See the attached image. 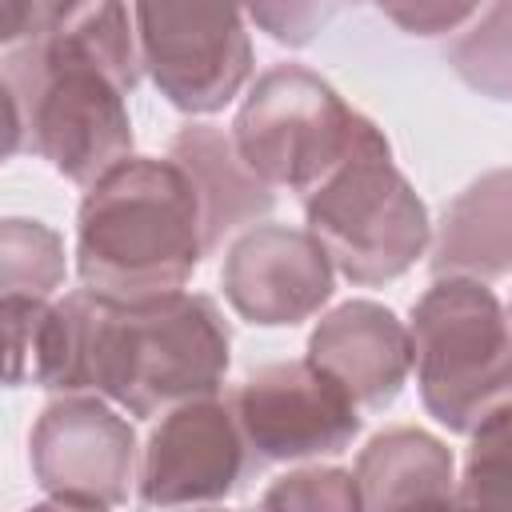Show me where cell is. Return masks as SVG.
Masks as SVG:
<instances>
[{
    "label": "cell",
    "instance_id": "obj_1",
    "mask_svg": "<svg viewBox=\"0 0 512 512\" xmlns=\"http://www.w3.org/2000/svg\"><path fill=\"white\" fill-rule=\"evenodd\" d=\"M0 308L12 388L92 392L128 416L216 396L232 360V332L204 292L112 300L76 288L56 304L4 296Z\"/></svg>",
    "mask_w": 512,
    "mask_h": 512
},
{
    "label": "cell",
    "instance_id": "obj_2",
    "mask_svg": "<svg viewBox=\"0 0 512 512\" xmlns=\"http://www.w3.org/2000/svg\"><path fill=\"white\" fill-rule=\"evenodd\" d=\"M124 4L0 0L4 152H36L72 184L92 188L132 156L128 96L140 40Z\"/></svg>",
    "mask_w": 512,
    "mask_h": 512
},
{
    "label": "cell",
    "instance_id": "obj_3",
    "mask_svg": "<svg viewBox=\"0 0 512 512\" xmlns=\"http://www.w3.org/2000/svg\"><path fill=\"white\" fill-rule=\"evenodd\" d=\"M204 256L196 184L168 156H128L80 200L76 272L96 296L140 300L180 292Z\"/></svg>",
    "mask_w": 512,
    "mask_h": 512
},
{
    "label": "cell",
    "instance_id": "obj_4",
    "mask_svg": "<svg viewBox=\"0 0 512 512\" xmlns=\"http://www.w3.org/2000/svg\"><path fill=\"white\" fill-rule=\"evenodd\" d=\"M408 332L420 400L448 432H472L512 404V316L484 280H432Z\"/></svg>",
    "mask_w": 512,
    "mask_h": 512
},
{
    "label": "cell",
    "instance_id": "obj_5",
    "mask_svg": "<svg viewBox=\"0 0 512 512\" xmlns=\"http://www.w3.org/2000/svg\"><path fill=\"white\" fill-rule=\"evenodd\" d=\"M308 232L324 244L336 272L352 284H384L404 276L428 248V208L396 168L380 128L304 196Z\"/></svg>",
    "mask_w": 512,
    "mask_h": 512
},
{
    "label": "cell",
    "instance_id": "obj_6",
    "mask_svg": "<svg viewBox=\"0 0 512 512\" xmlns=\"http://www.w3.org/2000/svg\"><path fill=\"white\" fill-rule=\"evenodd\" d=\"M372 128L376 124L324 76L304 64H276L248 88L232 120V144L268 188L308 196L368 140Z\"/></svg>",
    "mask_w": 512,
    "mask_h": 512
},
{
    "label": "cell",
    "instance_id": "obj_7",
    "mask_svg": "<svg viewBox=\"0 0 512 512\" xmlns=\"http://www.w3.org/2000/svg\"><path fill=\"white\" fill-rule=\"evenodd\" d=\"M140 64L160 96L188 112H220L252 76V40L232 4H136Z\"/></svg>",
    "mask_w": 512,
    "mask_h": 512
},
{
    "label": "cell",
    "instance_id": "obj_8",
    "mask_svg": "<svg viewBox=\"0 0 512 512\" xmlns=\"http://www.w3.org/2000/svg\"><path fill=\"white\" fill-rule=\"evenodd\" d=\"M228 404L256 464L336 456L360 432V404L308 356L248 372Z\"/></svg>",
    "mask_w": 512,
    "mask_h": 512
},
{
    "label": "cell",
    "instance_id": "obj_9",
    "mask_svg": "<svg viewBox=\"0 0 512 512\" xmlns=\"http://www.w3.org/2000/svg\"><path fill=\"white\" fill-rule=\"evenodd\" d=\"M28 456L36 484L52 500L112 508L128 500L136 480V432L104 396L92 392L52 400L28 432Z\"/></svg>",
    "mask_w": 512,
    "mask_h": 512
},
{
    "label": "cell",
    "instance_id": "obj_10",
    "mask_svg": "<svg viewBox=\"0 0 512 512\" xmlns=\"http://www.w3.org/2000/svg\"><path fill=\"white\" fill-rule=\"evenodd\" d=\"M248 468V444L228 400H188L152 428L136 492L144 508H196L216 504L240 488Z\"/></svg>",
    "mask_w": 512,
    "mask_h": 512
},
{
    "label": "cell",
    "instance_id": "obj_11",
    "mask_svg": "<svg viewBox=\"0 0 512 512\" xmlns=\"http://www.w3.org/2000/svg\"><path fill=\"white\" fill-rule=\"evenodd\" d=\"M332 272V256L308 228L256 224L232 240L220 284L236 316L260 328H284L328 304Z\"/></svg>",
    "mask_w": 512,
    "mask_h": 512
},
{
    "label": "cell",
    "instance_id": "obj_12",
    "mask_svg": "<svg viewBox=\"0 0 512 512\" xmlns=\"http://www.w3.org/2000/svg\"><path fill=\"white\" fill-rule=\"evenodd\" d=\"M308 360L360 408H388L412 372V332L376 300H344L312 328Z\"/></svg>",
    "mask_w": 512,
    "mask_h": 512
},
{
    "label": "cell",
    "instance_id": "obj_13",
    "mask_svg": "<svg viewBox=\"0 0 512 512\" xmlns=\"http://www.w3.org/2000/svg\"><path fill=\"white\" fill-rule=\"evenodd\" d=\"M364 512H456V460L424 428L376 432L356 456Z\"/></svg>",
    "mask_w": 512,
    "mask_h": 512
},
{
    "label": "cell",
    "instance_id": "obj_14",
    "mask_svg": "<svg viewBox=\"0 0 512 512\" xmlns=\"http://www.w3.org/2000/svg\"><path fill=\"white\" fill-rule=\"evenodd\" d=\"M432 272L496 280L512 272V168H492L456 192L432 240Z\"/></svg>",
    "mask_w": 512,
    "mask_h": 512
},
{
    "label": "cell",
    "instance_id": "obj_15",
    "mask_svg": "<svg viewBox=\"0 0 512 512\" xmlns=\"http://www.w3.org/2000/svg\"><path fill=\"white\" fill-rule=\"evenodd\" d=\"M168 160H176L188 180L196 184L200 212H204V240L208 252L224 244V236L240 232L244 224L272 212L276 192L240 160L228 132L212 124H188L172 136Z\"/></svg>",
    "mask_w": 512,
    "mask_h": 512
},
{
    "label": "cell",
    "instance_id": "obj_16",
    "mask_svg": "<svg viewBox=\"0 0 512 512\" xmlns=\"http://www.w3.org/2000/svg\"><path fill=\"white\" fill-rule=\"evenodd\" d=\"M452 72L488 100H512V0L484 4L448 44Z\"/></svg>",
    "mask_w": 512,
    "mask_h": 512
},
{
    "label": "cell",
    "instance_id": "obj_17",
    "mask_svg": "<svg viewBox=\"0 0 512 512\" xmlns=\"http://www.w3.org/2000/svg\"><path fill=\"white\" fill-rule=\"evenodd\" d=\"M468 436L456 512H512V404L488 412Z\"/></svg>",
    "mask_w": 512,
    "mask_h": 512
},
{
    "label": "cell",
    "instance_id": "obj_18",
    "mask_svg": "<svg viewBox=\"0 0 512 512\" xmlns=\"http://www.w3.org/2000/svg\"><path fill=\"white\" fill-rule=\"evenodd\" d=\"M64 284V240L24 216H8L0 224V288L4 296L48 300Z\"/></svg>",
    "mask_w": 512,
    "mask_h": 512
},
{
    "label": "cell",
    "instance_id": "obj_19",
    "mask_svg": "<svg viewBox=\"0 0 512 512\" xmlns=\"http://www.w3.org/2000/svg\"><path fill=\"white\" fill-rule=\"evenodd\" d=\"M256 512H364L356 472L332 464H308L272 480Z\"/></svg>",
    "mask_w": 512,
    "mask_h": 512
},
{
    "label": "cell",
    "instance_id": "obj_20",
    "mask_svg": "<svg viewBox=\"0 0 512 512\" xmlns=\"http://www.w3.org/2000/svg\"><path fill=\"white\" fill-rule=\"evenodd\" d=\"M476 12H480V4H416V8L388 4V8H384V16L396 20V24H400L404 32H412V36L460 32Z\"/></svg>",
    "mask_w": 512,
    "mask_h": 512
},
{
    "label": "cell",
    "instance_id": "obj_21",
    "mask_svg": "<svg viewBox=\"0 0 512 512\" xmlns=\"http://www.w3.org/2000/svg\"><path fill=\"white\" fill-rule=\"evenodd\" d=\"M332 8H312V4H292V8H252L248 16L256 24H264L272 32V40L280 44H308L316 24L328 16Z\"/></svg>",
    "mask_w": 512,
    "mask_h": 512
},
{
    "label": "cell",
    "instance_id": "obj_22",
    "mask_svg": "<svg viewBox=\"0 0 512 512\" xmlns=\"http://www.w3.org/2000/svg\"><path fill=\"white\" fill-rule=\"evenodd\" d=\"M28 512H108V508L84 504V500H44V504H32Z\"/></svg>",
    "mask_w": 512,
    "mask_h": 512
},
{
    "label": "cell",
    "instance_id": "obj_23",
    "mask_svg": "<svg viewBox=\"0 0 512 512\" xmlns=\"http://www.w3.org/2000/svg\"><path fill=\"white\" fill-rule=\"evenodd\" d=\"M192 512H224V508H192Z\"/></svg>",
    "mask_w": 512,
    "mask_h": 512
}]
</instances>
